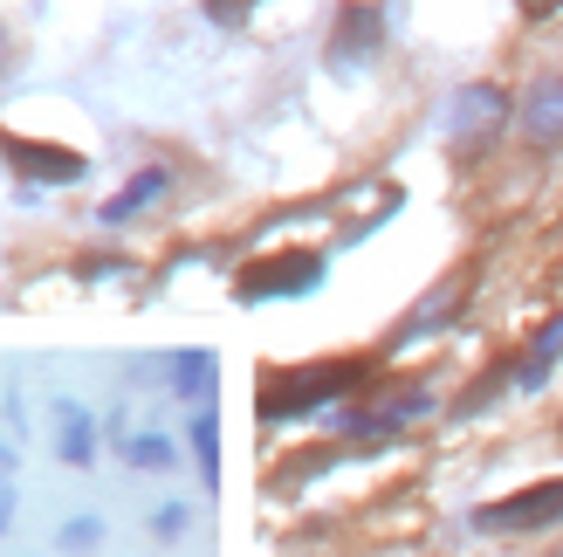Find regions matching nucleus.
Segmentation results:
<instances>
[{"label": "nucleus", "mask_w": 563, "mask_h": 557, "mask_svg": "<svg viewBox=\"0 0 563 557\" xmlns=\"http://www.w3.org/2000/svg\"><path fill=\"white\" fill-rule=\"evenodd\" d=\"M351 385H372V365H364V358H323V365H296V372H275V379L262 385L255 413H262L268 427H282V421H302V413L344 400Z\"/></svg>", "instance_id": "f257e3e1"}, {"label": "nucleus", "mask_w": 563, "mask_h": 557, "mask_svg": "<svg viewBox=\"0 0 563 557\" xmlns=\"http://www.w3.org/2000/svg\"><path fill=\"white\" fill-rule=\"evenodd\" d=\"M317 283H323V255H317V248H282V255H262V262H247L234 275V296L241 303H268V296H302Z\"/></svg>", "instance_id": "f03ea898"}, {"label": "nucleus", "mask_w": 563, "mask_h": 557, "mask_svg": "<svg viewBox=\"0 0 563 557\" xmlns=\"http://www.w3.org/2000/svg\"><path fill=\"white\" fill-rule=\"evenodd\" d=\"M550 523H563V476L529 482L516 495H501V503L474 510V531H550Z\"/></svg>", "instance_id": "7ed1b4c3"}, {"label": "nucleus", "mask_w": 563, "mask_h": 557, "mask_svg": "<svg viewBox=\"0 0 563 557\" xmlns=\"http://www.w3.org/2000/svg\"><path fill=\"white\" fill-rule=\"evenodd\" d=\"M0 152L21 179H42V186H76L90 173V159L69 152V145H48V138H21V131H0Z\"/></svg>", "instance_id": "20e7f679"}, {"label": "nucleus", "mask_w": 563, "mask_h": 557, "mask_svg": "<svg viewBox=\"0 0 563 557\" xmlns=\"http://www.w3.org/2000/svg\"><path fill=\"white\" fill-rule=\"evenodd\" d=\"M501 118H509V97H501L495 83H467V90L446 103V138H454V152H474L501 131Z\"/></svg>", "instance_id": "39448f33"}, {"label": "nucleus", "mask_w": 563, "mask_h": 557, "mask_svg": "<svg viewBox=\"0 0 563 557\" xmlns=\"http://www.w3.org/2000/svg\"><path fill=\"white\" fill-rule=\"evenodd\" d=\"M427 406H433V400H427V385H412V379H406V385H391V393H378L372 406H357L351 421H344V434H351V440H385V434H399L406 421H419Z\"/></svg>", "instance_id": "423d86ee"}, {"label": "nucleus", "mask_w": 563, "mask_h": 557, "mask_svg": "<svg viewBox=\"0 0 563 557\" xmlns=\"http://www.w3.org/2000/svg\"><path fill=\"white\" fill-rule=\"evenodd\" d=\"M516 124H522L529 145H556V138H563V76H537V83H529Z\"/></svg>", "instance_id": "0eeeda50"}, {"label": "nucleus", "mask_w": 563, "mask_h": 557, "mask_svg": "<svg viewBox=\"0 0 563 557\" xmlns=\"http://www.w3.org/2000/svg\"><path fill=\"white\" fill-rule=\"evenodd\" d=\"M378 8L372 0H344V14H336V35H330V55L336 63H364V55L378 48Z\"/></svg>", "instance_id": "6e6552de"}, {"label": "nucleus", "mask_w": 563, "mask_h": 557, "mask_svg": "<svg viewBox=\"0 0 563 557\" xmlns=\"http://www.w3.org/2000/svg\"><path fill=\"white\" fill-rule=\"evenodd\" d=\"M158 193H165V173H158V165H152V173H137L124 193H110V200H103V228H131V214H145L152 200H158Z\"/></svg>", "instance_id": "1a4fd4ad"}, {"label": "nucleus", "mask_w": 563, "mask_h": 557, "mask_svg": "<svg viewBox=\"0 0 563 557\" xmlns=\"http://www.w3.org/2000/svg\"><path fill=\"white\" fill-rule=\"evenodd\" d=\"M55 427H63V440H55V448H63V461L90 468V455H97V427H90V413L63 400V406H55Z\"/></svg>", "instance_id": "9d476101"}, {"label": "nucleus", "mask_w": 563, "mask_h": 557, "mask_svg": "<svg viewBox=\"0 0 563 557\" xmlns=\"http://www.w3.org/2000/svg\"><path fill=\"white\" fill-rule=\"evenodd\" d=\"M124 461L131 468H173V440H165V434H137V440H124Z\"/></svg>", "instance_id": "9b49d317"}, {"label": "nucleus", "mask_w": 563, "mask_h": 557, "mask_svg": "<svg viewBox=\"0 0 563 557\" xmlns=\"http://www.w3.org/2000/svg\"><path fill=\"white\" fill-rule=\"evenodd\" d=\"M192 455H200L207 482H213V476H220V427H213V413H200V421H192Z\"/></svg>", "instance_id": "f8f14e48"}, {"label": "nucleus", "mask_w": 563, "mask_h": 557, "mask_svg": "<svg viewBox=\"0 0 563 557\" xmlns=\"http://www.w3.org/2000/svg\"><path fill=\"white\" fill-rule=\"evenodd\" d=\"M173 372H179V393H207V379H213V351H186V358H173Z\"/></svg>", "instance_id": "ddd939ff"}, {"label": "nucleus", "mask_w": 563, "mask_h": 557, "mask_svg": "<svg viewBox=\"0 0 563 557\" xmlns=\"http://www.w3.org/2000/svg\"><path fill=\"white\" fill-rule=\"evenodd\" d=\"M255 8H262V0H207V14H213L220 28H241V21L255 14Z\"/></svg>", "instance_id": "4468645a"}, {"label": "nucleus", "mask_w": 563, "mask_h": 557, "mask_svg": "<svg viewBox=\"0 0 563 557\" xmlns=\"http://www.w3.org/2000/svg\"><path fill=\"white\" fill-rule=\"evenodd\" d=\"M103 531H97V516H76V523H63V550H90Z\"/></svg>", "instance_id": "2eb2a0df"}, {"label": "nucleus", "mask_w": 563, "mask_h": 557, "mask_svg": "<svg viewBox=\"0 0 563 557\" xmlns=\"http://www.w3.org/2000/svg\"><path fill=\"white\" fill-rule=\"evenodd\" d=\"M179 531H186V510H179V503L158 510V537H179Z\"/></svg>", "instance_id": "dca6fc26"}, {"label": "nucleus", "mask_w": 563, "mask_h": 557, "mask_svg": "<svg viewBox=\"0 0 563 557\" xmlns=\"http://www.w3.org/2000/svg\"><path fill=\"white\" fill-rule=\"evenodd\" d=\"M516 8H522L529 21H543V14H556V8H563V0H516Z\"/></svg>", "instance_id": "f3484780"}, {"label": "nucleus", "mask_w": 563, "mask_h": 557, "mask_svg": "<svg viewBox=\"0 0 563 557\" xmlns=\"http://www.w3.org/2000/svg\"><path fill=\"white\" fill-rule=\"evenodd\" d=\"M8 523H14V495L0 489V531H8Z\"/></svg>", "instance_id": "a211bd4d"}, {"label": "nucleus", "mask_w": 563, "mask_h": 557, "mask_svg": "<svg viewBox=\"0 0 563 557\" xmlns=\"http://www.w3.org/2000/svg\"><path fill=\"white\" fill-rule=\"evenodd\" d=\"M0 69H8V28H0Z\"/></svg>", "instance_id": "6ab92c4d"}]
</instances>
